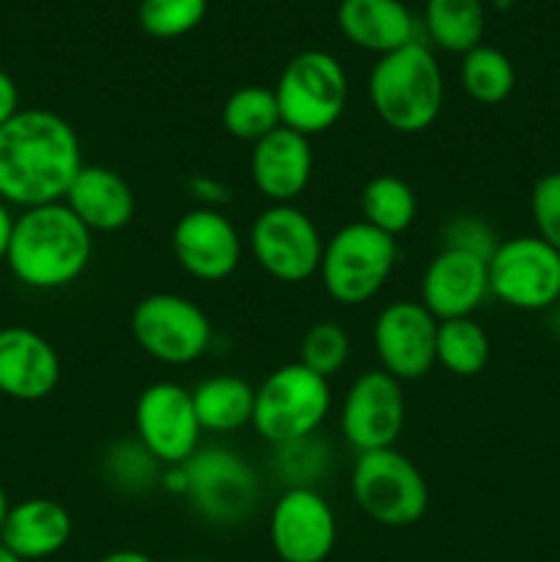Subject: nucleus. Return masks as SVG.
I'll return each mask as SVG.
<instances>
[{"label": "nucleus", "instance_id": "obj_16", "mask_svg": "<svg viewBox=\"0 0 560 562\" xmlns=\"http://www.w3.org/2000/svg\"><path fill=\"white\" fill-rule=\"evenodd\" d=\"M170 250L190 278L220 283L239 269L245 241L220 209L195 206L176 220Z\"/></svg>", "mask_w": 560, "mask_h": 562}, {"label": "nucleus", "instance_id": "obj_22", "mask_svg": "<svg viewBox=\"0 0 560 562\" xmlns=\"http://www.w3.org/2000/svg\"><path fill=\"white\" fill-rule=\"evenodd\" d=\"M338 31L379 58L415 42V16L401 0H340Z\"/></svg>", "mask_w": 560, "mask_h": 562}, {"label": "nucleus", "instance_id": "obj_3", "mask_svg": "<svg viewBox=\"0 0 560 562\" xmlns=\"http://www.w3.org/2000/svg\"><path fill=\"white\" fill-rule=\"evenodd\" d=\"M368 99L388 130L417 135L437 124L445 104V77L421 42L382 55L368 75Z\"/></svg>", "mask_w": 560, "mask_h": 562}, {"label": "nucleus", "instance_id": "obj_8", "mask_svg": "<svg viewBox=\"0 0 560 562\" xmlns=\"http://www.w3.org/2000/svg\"><path fill=\"white\" fill-rule=\"evenodd\" d=\"M132 338L141 351L163 366L184 368L212 349L214 327L195 300L170 291L148 294L132 307Z\"/></svg>", "mask_w": 560, "mask_h": 562}, {"label": "nucleus", "instance_id": "obj_39", "mask_svg": "<svg viewBox=\"0 0 560 562\" xmlns=\"http://www.w3.org/2000/svg\"><path fill=\"white\" fill-rule=\"evenodd\" d=\"M9 514H11V499H9V494H5V488L0 486V532H3Z\"/></svg>", "mask_w": 560, "mask_h": 562}, {"label": "nucleus", "instance_id": "obj_12", "mask_svg": "<svg viewBox=\"0 0 560 562\" xmlns=\"http://www.w3.org/2000/svg\"><path fill=\"white\" fill-rule=\"evenodd\" d=\"M192 390L176 382H154L135 401V439L165 467H181L201 448Z\"/></svg>", "mask_w": 560, "mask_h": 562}, {"label": "nucleus", "instance_id": "obj_21", "mask_svg": "<svg viewBox=\"0 0 560 562\" xmlns=\"http://www.w3.org/2000/svg\"><path fill=\"white\" fill-rule=\"evenodd\" d=\"M71 538V516L49 497H31L11 505L0 543L22 562L47 560L58 554Z\"/></svg>", "mask_w": 560, "mask_h": 562}, {"label": "nucleus", "instance_id": "obj_17", "mask_svg": "<svg viewBox=\"0 0 560 562\" xmlns=\"http://www.w3.org/2000/svg\"><path fill=\"white\" fill-rule=\"evenodd\" d=\"M489 296V261L443 247L421 278V305L437 322L470 318Z\"/></svg>", "mask_w": 560, "mask_h": 562}, {"label": "nucleus", "instance_id": "obj_4", "mask_svg": "<svg viewBox=\"0 0 560 562\" xmlns=\"http://www.w3.org/2000/svg\"><path fill=\"white\" fill-rule=\"evenodd\" d=\"M333 409L327 379L316 376L300 362L280 366L256 387L253 423L258 437L272 448L318 434Z\"/></svg>", "mask_w": 560, "mask_h": 562}, {"label": "nucleus", "instance_id": "obj_24", "mask_svg": "<svg viewBox=\"0 0 560 562\" xmlns=\"http://www.w3.org/2000/svg\"><path fill=\"white\" fill-rule=\"evenodd\" d=\"M423 20L434 47L459 55L481 44L486 25L483 0H426Z\"/></svg>", "mask_w": 560, "mask_h": 562}, {"label": "nucleus", "instance_id": "obj_19", "mask_svg": "<svg viewBox=\"0 0 560 562\" xmlns=\"http://www.w3.org/2000/svg\"><path fill=\"white\" fill-rule=\"evenodd\" d=\"M250 179L269 203H294L313 179L311 137L278 126L253 143Z\"/></svg>", "mask_w": 560, "mask_h": 562}, {"label": "nucleus", "instance_id": "obj_42", "mask_svg": "<svg viewBox=\"0 0 560 562\" xmlns=\"http://www.w3.org/2000/svg\"><path fill=\"white\" fill-rule=\"evenodd\" d=\"M494 5H497V9H508L511 3H516V0H492Z\"/></svg>", "mask_w": 560, "mask_h": 562}, {"label": "nucleus", "instance_id": "obj_25", "mask_svg": "<svg viewBox=\"0 0 560 562\" xmlns=\"http://www.w3.org/2000/svg\"><path fill=\"white\" fill-rule=\"evenodd\" d=\"M362 223L373 225L388 236L412 228L417 217V195L410 181L395 173H379L360 192Z\"/></svg>", "mask_w": 560, "mask_h": 562}, {"label": "nucleus", "instance_id": "obj_30", "mask_svg": "<svg viewBox=\"0 0 560 562\" xmlns=\"http://www.w3.org/2000/svg\"><path fill=\"white\" fill-rule=\"evenodd\" d=\"M209 0H141L137 22L152 38H179L203 22Z\"/></svg>", "mask_w": 560, "mask_h": 562}, {"label": "nucleus", "instance_id": "obj_33", "mask_svg": "<svg viewBox=\"0 0 560 562\" xmlns=\"http://www.w3.org/2000/svg\"><path fill=\"white\" fill-rule=\"evenodd\" d=\"M530 214L536 236L560 252V170L541 176L530 192Z\"/></svg>", "mask_w": 560, "mask_h": 562}, {"label": "nucleus", "instance_id": "obj_1", "mask_svg": "<svg viewBox=\"0 0 560 562\" xmlns=\"http://www.w3.org/2000/svg\"><path fill=\"white\" fill-rule=\"evenodd\" d=\"M82 165L80 135L53 110H20L0 126V201L9 206L64 201Z\"/></svg>", "mask_w": 560, "mask_h": 562}, {"label": "nucleus", "instance_id": "obj_40", "mask_svg": "<svg viewBox=\"0 0 560 562\" xmlns=\"http://www.w3.org/2000/svg\"><path fill=\"white\" fill-rule=\"evenodd\" d=\"M0 562H22V560L16 558V554H11L9 549H5L3 543H0Z\"/></svg>", "mask_w": 560, "mask_h": 562}, {"label": "nucleus", "instance_id": "obj_6", "mask_svg": "<svg viewBox=\"0 0 560 562\" xmlns=\"http://www.w3.org/2000/svg\"><path fill=\"white\" fill-rule=\"evenodd\" d=\"M395 263H399L395 236L382 234L373 225L357 220L324 241L318 278L335 302L357 307L371 302L384 289Z\"/></svg>", "mask_w": 560, "mask_h": 562}, {"label": "nucleus", "instance_id": "obj_27", "mask_svg": "<svg viewBox=\"0 0 560 562\" xmlns=\"http://www.w3.org/2000/svg\"><path fill=\"white\" fill-rule=\"evenodd\" d=\"M280 124V108L275 99V88L242 86L225 99L223 130L231 137L245 143H258L272 135Z\"/></svg>", "mask_w": 560, "mask_h": 562}, {"label": "nucleus", "instance_id": "obj_15", "mask_svg": "<svg viewBox=\"0 0 560 562\" xmlns=\"http://www.w3.org/2000/svg\"><path fill=\"white\" fill-rule=\"evenodd\" d=\"M338 541L335 510L316 488H285L269 514V543L283 562H324Z\"/></svg>", "mask_w": 560, "mask_h": 562}, {"label": "nucleus", "instance_id": "obj_10", "mask_svg": "<svg viewBox=\"0 0 560 562\" xmlns=\"http://www.w3.org/2000/svg\"><path fill=\"white\" fill-rule=\"evenodd\" d=\"M247 247L278 283H305L318 274L324 256L322 231L296 203H269L253 220Z\"/></svg>", "mask_w": 560, "mask_h": 562}, {"label": "nucleus", "instance_id": "obj_35", "mask_svg": "<svg viewBox=\"0 0 560 562\" xmlns=\"http://www.w3.org/2000/svg\"><path fill=\"white\" fill-rule=\"evenodd\" d=\"M190 187L192 192H195L198 201H201V206L220 209L225 201H228V190H225V184H220L217 179H209V176H195Z\"/></svg>", "mask_w": 560, "mask_h": 562}, {"label": "nucleus", "instance_id": "obj_23", "mask_svg": "<svg viewBox=\"0 0 560 562\" xmlns=\"http://www.w3.org/2000/svg\"><path fill=\"white\" fill-rule=\"evenodd\" d=\"M192 404L203 431L234 434L253 423L256 387L234 373H217L192 387Z\"/></svg>", "mask_w": 560, "mask_h": 562}, {"label": "nucleus", "instance_id": "obj_29", "mask_svg": "<svg viewBox=\"0 0 560 562\" xmlns=\"http://www.w3.org/2000/svg\"><path fill=\"white\" fill-rule=\"evenodd\" d=\"M351 355V338L338 322H316L300 340V366L322 379L338 376Z\"/></svg>", "mask_w": 560, "mask_h": 562}, {"label": "nucleus", "instance_id": "obj_9", "mask_svg": "<svg viewBox=\"0 0 560 562\" xmlns=\"http://www.w3.org/2000/svg\"><path fill=\"white\" fill-rule=\"evenodd\" d=\"M357 508L382 527H412L428 510V483L401 450L360 453L351 470Z\"/></svg>", "mask_w": 560, "mask_h": 562}, {"label": "nucleus", "instance_id": "obj_18", "mask_svg": "<svg viewBox=\"0 0 560 562\" xmlns=\"http://www.w3.org/2000/svg\"><path fill=\"white\" fill-rule=\"evenodd\" d=\"M60 384V357L44 335L31 327L0 329V393L5 398L44 401Z\"/></svg>", "mask_w": 560, "mask_h": 562}, {"label": "nucleus", "instance_id": "obj_32", "mask_svg": "<svg viewBox=\"0 0 560 562\" xmlns=\"http://www.w3.org/2000/svg\"><path fill=\"white\" fill-rule=\"evenodd\" d=\"M275 456H278V472L285 477L289 488H313V483L329 464V445L322 442L318 434H313V437L280 445L275 448Z\"/></svg>", "mask_w": 560, "mask_h": 562}, {"label": "nucleus", "instance_id": "obj_5", "mask_svg": "<svg viewBox=\"0 0 560 562\" xmlns=\"http://www.w3.org/2000/svg\"><path fill=\"white\" fill-rule=\"evenodd\" d=\"M280 124L313 137L333 130L349 102V77L340 60L324 49L294 55L275 82Z\"/></svg>", "mask_w": 560, "mask_h": 562}, {"label": "nucleus", "instance_id": "obj_13", "mask_svg": "<svg viewBox=\"0 0 560 562\" xmlns=\"http://www.w3.org/2000/svg\"><path fill=\"white\" fill-rule=\"evenodd\" d=\"M406 401L399 379L388 371H366L351 382L340 404V434L357 453L395 448L404 431Z\"/></svg>", "mask_w": 560, "mask_h": 562}, {"label": "nucleus", "instance_id": "obj_11", "mask_svg": "<svg viewBox=\"0 0 560 562\" xmlns=\"http://www.w3.org/2000/svg\"><path fill=\"white\" fill-rule=\"evenodd\" d=\"M489 294L514 311H549L560 302V252L538 236H511L489 258Z\"/></svg>", "mask_w": 560, "mask_h": 562}, {"label": "nucleus", "instance_id": "obj_34", "mask_svg": "<svg viewBox=\"0 0 560 562\" xmlns=\"http://www.w3.org/2000/svg\"><path fill=\"white\" fill-rule=\"evenodd\" d=\"M497 245L500 239L481 217H453L443 231V247L472 252V256H481L483 261L492 258Z\"/></svg>", "mask_w": 560, "mask_h": 562}, {"label": "nucleus", "instance_id": "obj_7", "mask_svg": "<svg viewBox=\"0 0 560 562\" xmlns=\"http://www.w3.org/2000/svg\"><path fill=\"white\" fill-rule=\"evenodd\" d=\"M179 492L192 510L212 525H239L253 514L261 494L250 461L228 448H198L192 459L173 467Z\"/></svg>", "mask_w": 560, "mask_h": 562}, {"label": "nucleus", "instance_id": "obj_43", "mask_svg": "<svg viewBox=\"0 0 560 562\" xmlns=\"http://www.w3.org/2000/svg\"><path fill=\"white\" fill-rule=\"evenodd\" d=\"M187 562H198V560H187Z\"/></svg>", "mask_w": 560, "mask_h": 562}, {"label": "nucleus", "instance_id": "obj_36", "mask_svg": "<svg viewBox=\"0 0 560 562\" xmlns=\"http://www.w3.org/2000/svg\"><path fill=\"white\" fill-rule=\"evenodd\" d=\"M20 110V88L11 80V75L0 69V126L9 124Z\"/></svg>", "mask_w": 560, "mask_h": 562}, {"label": "nucleus", "instance_id": "obj_14", "mask_svg": "<svg viewBox=\"0 0 560 562\" xmlns=\"http://www.w3.org/2000/svg\"><path fill=\"white\" fill-rule=\"evenodd\" d=\"M439 322L412 300H395L373 322V349L379 366L399 382H417L437 366Z\"/></svg>", "mask_w": 560, "mask_h": 562}, {"label": "nucleus", "instance_id": "obj_28", "mask_svg": "<svg viewBox=\"0 0 560 562\" xmlns=\"http://www.w3.org/2000/svg\"><path fill=\"white\" fill-rule=\"evenodd\" d=\"M516 71L508 55L489 44H478L461 58V88L472 102L500 104L511 97Z\"/></svg>", "mask_w": 560, "mask_h": 562}, {"label": "nucleus", "instance_id": "obj_26", "mask_svg": "<svg viewBox=\"0 0 560 562\" xmlns=\"http://www.w3.org/2000/svg\"><path fill=\"white\" fill-rule=\"evenodd\" d=\"M492 344L489 335L475 318H450L437 327V366H443L450 376L472 379L489 366Z\"/></svg>", "mask_w": 560, "mask_h": 562}, {"label": "nucleus", "instance_id": "obj_41", "mask_svg": "<svg viewBox=\"0 0 560 562\" xmlns=\"http://www.w3.org/2000/svg\"><path fill=\"white\" fill-rule=\"evenodd\" d=\"M552 329H555V335H558V338H560V302H558V307H555V316H552Z\"/></svg>", "mask_w": 560, "mask_h": 562}, {"label": "nucleus", "instance_id": "obj_20", "mask_svg": "<svg viewBox=\"0 0 560 562\" xmlns=\"http://www.w3.org/2000/svg\"><path fill=\"white\" fill-rule=\"evenodd\" d=\"M91 234H115L135 217V192L130 181L104 165H82L64 198Z\"/></svg>", "mask_w": 560, "mask_h": 562}, {"label": "nucleus", "instance_id": "obj_37", "mask_svg": "<svg viewBox=\"0 0 560 562\" xmlns=\"http://www.w3.org/2000/svg\"><path fill=\"white\" fill-rule=\"evenodd\" d=\"M14 214H11L9 203L0 201V261H5V252H9L11 234H14Z\"/></svg>", "mask_w": 560, "mask_h": 562}, {"label": "nucleus", "instance_id": "obj_2", "mask_svg": "<svg viewBox=\"0 0 560 562\" xmlns=\"http://www.w3.org/2000/svg\"><path fill=\"white\" fill-rule=\"evenodd\" d=\"M93 256V234L64 201L22 209L14 220L9 263L22 285L36 291H58L86 274Z\"/></svg>", "mask_w": 560, "mask_h": 562}, {"label": "nucleus", "instance_id": "obj_31", "mask_svg": "<svg viewBox=\"0 0 560 562\" xmlns=\"http://www.w3.org/2000/svg\"><path fill=\"white\" fill-rule=\"evenodd\" d=\"M159 461L141 442H119L104 459V475L121 492H146L159 481Z\"/></svg>", "mask_w": 560, "mask_h": 562}, {"label": "nucleus", "instance_id": "obj_38", "mask_svg": "<svg viewBox=\"0 0 560 562\" xmlns=\"http://www.w3.org/2000/svg\"><path fill=\"white\" fill-rule=\"evenodd\" d=\"M97 562H154L146 552H137V549H115V552L104 554Z\"/></svg>", "mask_w": 560, "mask_h": 562}]
</instances>
